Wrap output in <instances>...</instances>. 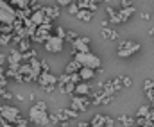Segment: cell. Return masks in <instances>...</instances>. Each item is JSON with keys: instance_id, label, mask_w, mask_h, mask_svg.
<instances>
[{"instance_id": "cell-1", "label": "cell", "mask_w": 154, "mask_h": 127, "mask_svg": "<svg viewBox=\"0 0 154 127\" xmlns=\"http://www.w3.org/2000/svg\"><path fill=\"white\" fill-rule=\"evenodd\" d=\"M82 66H86V68H93V70H99V68H102V61H100V57H97L95 54H91V52H77L75 57Z\"/></svg>"}, {"instance_id": "cell-2", "label": "cell", "mask_w": 154, "mask_h": 127, "mask_svg": "<svg viewBox=\"0 0 154 127\" xmlns=\"http://www.w3.org/2000/svg\"><path fill=\"white\" fill-rule=\"evenodd\" d=\"M140 48H142V45H140V43L129 41V40H122V41L118 43L116 54H118V57L125 59V57H131L133 54H136V52H138Z\"/></svg>"}, {"instance_id": "cell-3", "label": "cell", "mask_w": 154, "mask_h": 127, "mask_svg": "<svg viewBox=\"0 0 154 127\" xmlns=\"http://www.w3.org/2000/svg\"><path fill=\"white\" fill-rule=\"evenodd\" d=\"M14 18H16V11H14L5 0H0V23H9V25H13V23H14Z\"/></svg>"}, {"instance_id": "cell-4", "label": "cell", "mask_w": 154, "mask_h": 127, "mask_svg": "<svg viewBox=\"0 0 154 127\" xmlns=\"http://www.w3.org/2000/svg\"><path fill=\"white\" fill-rule=\"evenodd\" d=\"M0 113H2V116H4V120L9 122V124H18L20 118H22L20 109L14 107V106H0Z\"/></svg>"}, {"instance_id": "cell-5", "label": "cell", "mask_w": 154, "mask_h": 127, "mask_svg": "<svg viewBox=\"0 0 154 127\" xmlns=\"http://www.w3.org/2000/svg\"><path fill=\"white\" fill-rule=\"evenodd\" d=\"M29 118H31V122H34V124L39 125V127H43V125L48 124V113H47L45 109H39L38 106H32V107H31Z\"/></svg>"}, {"instance_id": "cell-6", "label": "cell", "mask_w": 154, "mask_h": 127, "mask_svg": "<svg viewBox=\"0 0 154 127\" xmlns=\"http://www.w3.org/2000/svg\"><path fill=\"white\" fill-rule=\"evenodd\" d=\"M134 11H136L134 5H131V7H120V11H116V14L113 18H109V22L111 23H124V22L129 20V16L134 14Z\"/></svg>"}, {"instance_id": "cell-7", "label": "cell", "mask_w": 154, "mask_h": 127, "mask_svg": "<svg viewBox=\"0 0 154 127\" xmlns=\"http://www.w3.org/2000/svg\"><path fill=\"white\" fill-rule=\"evenodd\" d=\"M90 104H91V100H90V97L88 95H74V98H72V109H75L77 113L79 111H86L88 107H90Z\"/></svg>"}, {"instance_id": "cell-8", "label": "cell", "mask_w": 154, "mask_h": 127, "mask_svg": "<svg viewBox=\"0 0 154 127\" xmlns=\"http://www.w3.org/2000/svg\"><path fill=\"white\" fill-rule=\"evenodd\" d=\"M63 43L65 40L63 38H57V36H48V40L45 41V48L52 54H59L63 50Z\"/></svg>"}, {"instance_id": "cell-9", "label": "cell", "mask_w": 154, "mask_h": 127, "mask_svg": "<svg viewBox=\"0 0 154 127\" xmlns=\"http://www.w3.org/2000/svg\"><path fill=\"white\" fill-rule=\"evenodd\" d=\"M90 43H91V40H90L88 36H79L75 41L72 43V47H74V50H72L74 56H75L77 52H82V54H84V52H90Z\"/></svg>"}, {"instance_id": "cell-10", "label": "cell", "mask_w": 154, "mask_h": 127, "mask_svg": "<svg viewBox=\"0 0 154 127\" xmlns=\"http://www.w3.org/2000/svg\"><path fill=\"white\" fill-rule=\"evenodd\" d=\"M38 84L43 86H50V84H57V77H54L50 72H41L38 77Z\"/></svg>"}, {"instance_id": "cell-11", "label": "cell", "mask_w": 154, "mask_h": 127, "mask_svg": "<svg viewBox=\"0 0 154 127\" xmlns=\"http://www.w3.org/2000/svg\"><path fill=\"white\" fill-rule=\"evenodd\" d=\"M22 61H23V57H22V50H20V48H13L11 54H9V57H7L9 66H20Z\"/></svg>"}, {"instance_id": "cell-12", "label": "cell", "mask_w": 154, "mask_h": 127, "mask_svg": "<svg viewBox=\"0 0 154 127\" xmlns=\"http://www.w3.org/2000/svg\"><path fill=\"white\" fill-rule=\"evenodd\" d=\"M74 95H91V83H86V81H81L79 84H75V93Z\"/></svg>"}, {"instance_id": "cell-13", "label": "cell", "mask_w": 154, "mask_h": 127, "mask_svg": "<svg viewBox=\"0 0 154 127\" xmlns=\"http://www.w3.org/2000/svg\"><path fill=\"white\" fill-rule=\"evenodd\" d=\"M95 70L93 68H86V66H82L81 70H79V75H81V81H86V83H90V81H93L95 79Z\"/></svg>"}, {"instance_id": "cell-14", "label": "cell", "mask_w": 154, "mask_h": 127, "mask_svg": "<svg viewBox=\"0 0 154 127\" xmlns=\"http://www.w3.org/2000/svg\"><path fill=\"white\" fill-rule=\"evenodd\" d=\"M41 9H43L45 16H48L50 20L59 18V7H57V5H45V7H41Z\"/></svg>"}, {"instance_id": "cell-15", "label": "cell", "mask_w": 154, "mask_h": 127, "mask_svg": "<svg viewBox=\"0 0 154 127\" xmlns=\"http://www.w3.org/2000/svg\"><path fill=\"white\" fill-rule=\"evenodd\" d=\"M77 16V20H81V22H91L93 20V13L90 11V9H79V13L75 14Z\"/></svg>"}, {"instance_id": "cell-16", "label": "cell", "mask_w": 154, "mask_h": 127, "mask_svg": "<svg viewBox=\"0 0 154 127\" xmlns=\"http://www.w3.org/2000/svg\"><path fill=\"white\" fill-rule=\"evenodd\" d=\"M47 18H48V16H45L43 9H39V11H34V14L31 16V22H32L34 25H41V23H45Z\"/></svg>"}, {"instance_id": "cell-17", "label": "cell", "mask_w": 154, "mask_h": 127, "mask_svg": "<svg viewBox=\"0 0 154 127\" xmlns=\"http://www.w3.org/2000/svg\"><path fill=\"white\" fill-rule=\"evenodd\" d=\"M81 68H82V65H81L77 59H72V61L66 65V70H65V72H66V74H77Z\"/></svg>"}, {"instance_id": "cell-18", "label": "cell", "mask_w": 154, "mask_h": 127, "mask_svg": "<svg viewBox=\"0 0 154 127\" xmlns=\"http://www.w3.org/2000/svg\"><path fill=\"white\" fill-rule=\"evenodd\" d=\"M116 120H118V122H122L125 127H131V125H134V124H136V118H134V116H129V115H120Z\"/></svg>"}, {"instance_id": "cell-19", "label": "cell", "mask_w": 154, "mask_h": 127, "mask_svg": "<svg viewBox=\"0 0 154 127\" xmlns=\"http://www.w3.org/2000/svg\"><path fill=\"white\" fill-rule=\"evenodd\" d=\"M149 113H151V104H143V106H140V109L136 111V116H134V118H140V116H149Z\"/></svg>"}, {"instance_id": "cell-20", "label": "cell", "mask_w": 154, "mask_h": 127, "mask_svg": "<svg viewBox=\"0 0 154 127\" xmlns=\"http://www.w3.org/2000/svg\"><path fill=\"white\" fill-rule=\"evenodd\" d=\"M90 127H104V115H95V116L91 118Z\"/></svg>"}, {"instance_id": "cell-21", "label": "cell", "mask_w": 154, "mask_h": 127, "mask_svg": "<svg viewBox=\"0 0 154 127\" xmlns=\"http://www.w3.org/2000/svg\"><path fill=\"white\" fill-rule=\"evenodd\" d=\"M102 38H104V40H116L118 34H116L115 31H111V29L106 27V29H102Z\"/></svg>"}, {"instance_id": "cell-22", "label": "cell", "mask_w": 154, "mask_h": 127, "mask_svg": "<svg viewBox=\"0 0 154 127\" xmlns=\"http://www.w3.org/2000/svg\"><path fill=\"white\" fill-rule=\"evenodd\" d=\"M68 83H70V75H68L66 72H65V74H61V75L57 77V86H59V88H63V86L68 84Z\"/></svg>"}, {"instance_id": "cell-23", "label": "cell", "mask_w": 154, "mask_h": 127, "mask_svg": "<svg viewBox=\"0 0 154 127\" xmlns=\"http://www.w3.org/2000/svg\"><path fill=\"white\" fill-rule=\"evenodd\" d=\"M63 93H68V95H74L75 93V84L74 83H68V84H65L63 88H59Z\"/></svg>"}, {"instance_id": "cell-24", "label": "cell", "mask_w": 154, "mask_h": 127, "mask_svg": "<svg viewBox=\"0 0 154 127\" xmlns=\"http://www.w3.org/2000/svg\"><path fill=\"white\" fill-rule=\"evenodd\" d=\"M63 113L66 115V118H68V120L77 116V111H75V109H72V107H65V109H63Z\"/></svg>"}, {"instance_id": "cell-25", "label": "cell", "mask_w": 154, "mask_h": 127, "mask_svg": "<svg viewBox=\"0 0 154 127\" xmlns=\"http://www.w3.org/2000/svg\"><path fill=\"white\" fill-rule=\"evenodd\" d=\"M20 50H22V52H25V50H29V47H31V41H29V40H20Z\"/></svg>"}, {"instance_id": "cell-26", "label": "cell", "mask_w": 154, "mask_h": 127, "mask_svg": "<svg viewBox=\"0 0 154 127\" xmlns=\"http://www.w3.org/2000/svg\"><path fill=\"white\" fill-rule=\"evenodd\" d=\"M145 97H147L149 104H151V102H154V86H152V88H149V89H145Z\"/></svg>"}, {"instance_id": "cell-27", "label": "cell", "mask_w": 154, "mask_h": 127, "mask_svg": "<svg viewBox=\"0 0 154 127\" xmlns=\"http://www.w3.org/2000/svg\"><path fill=\"white\" fill-rule=\"evenodd\" d=\"M77 38H79V36H77L75 32H74V31H66V36H65V40H68V41H75Z\"/></svg>"}, {"instance_id": "cell-28", "label": "cell", "mask_w": 154, "mask_h": 127, "mask_svg": "<svg viewBox=\"0 0 154 127\" xmlns=\"http://www.w3.org/2000/svg\"><path fill=\"white\" fill-rule=\"evenodd\" d=\"M54 31H56V36H57V38H63V40H65V36H66V31H65L63 27H59V25H57Z\"/></svg>"}, {"instance_id": "cell-29", "label": "cell", "mask_w": 154, "mask_h": 127, "mask_svg": "<svg viewBox=\"0 0 154 127\" xmlns=\"http://www.w3.org/2000/svg\"><path fill=\"white\" fill-rule=\"evenodd\" d=\"M68 75H70V83H74V84H79V83H81L79 72H77V74H68Z\"/></svg>"}, {"instance_id": "cell-30", "label": "cell", "mask_w": 154, "mask_h": 127, "mask_svg": "<svg viewBox=\"0 0 154 127\" xmlns=\"http://www.w3.org/2000/svg\"><path fill=\"white\" fill-rule=\"evenodd\" d=\"M68 13L75 16L77 13H79V5H77V4H70V5H68Z\"/></svg>"}, {"instance_id": "cell-31", "label": "cell", "mask_w": 154, "mask_h": 127, "mask_svg": "<svg viewBox=\"0 0 154 127\" xmlns=\"http://www.w3.org/2000/svg\"><path fill=\"white\" fill-rule=\"evenodd\" d=\"M104 127H115V120L111 116H104Z\"/></svg>"}, {"instance_id": "cell-32", "label": "cell", "mask_w": 154, "mask_h": 127, "mask_svg": "<svg viewBox=\"0 0 154 127\" xmlns=\"http://www.w3.org/2000/svg\"><path fill=\"white\" fill-rule=\"evenodd\" d=\"M0 97H2V98H4V100H9V98H13V95H11V93H9V91H5V89H4V88H2V89H0Z\"/></svg>"}, {"instance_id": "cell-33", "label": "cell", "mask_w": 154, "mask_h": 127, "mask_svg": "<svg viewBox=\"0 0 154 127\" xmlns=\"http://www.w3.org/2000/svg\"><path fill=\"white\" fill-rule=\"evenodd\" d=\"M131 84H133V81H131V77H127V75H124V77H122V86H125V88H129Z\"/></svg>"}, {"instance_id": "cell-34", "label": "cell", "mask_w": 154, "mask_h": 127, "mask_svg": "<svg viewBox=\"0 0 154 127\" xmlns=\"http://www.w3.org/2000/svg\"><path fill=\"white\" fill-rule=\"evenodd\" d=\"M152 86H154V81L145 79V81H143V91H145V89H149V88H152Z\"/></svg>"}, {"instance_id": "cell-35", "label": "cell", "mask_w": 154, "mask_h": 127, "mask_svg": "<svg viewBox=\"0 0 154 127\" xmlns=\"http://www.w3.org/2000/svg\"><path fill=\"white\" fill-rule=\"evenodd\" d=\"M120 5L122 7H131V5H134V2L133 0H120Z\"/></svg>"}, {"instance_id": "cell-36", "label": "cell", "mask_w": 154, "mask_h": 127, "mask_svg": "<svg viewBox=\"0 0 154 127\" xmlns=\"http://www.w3.org/2000/svg\"><path fill=\"white\" fill-rule=\"evenodd\" d=\"M106 11H108V14H109V18H113V16L116 14V9H115V7H111V5H109V7H106Z\"/></svg>"}, {"instance_id": "cell-37", "label": "cell", "mask_w": 154, "mask_h": 127, "mask_svg": "<svg viewBox=\"0 0 154 127\" xmlns=\"http://www.w3.org/2000/svg\"><path fill=\"white\" fill-rule=\"evenodd\" d=\"M56 86H57V84H50V86H43V88H41V89H43V91H47V93H50V91H54V89H56Z\"/></svg>"}, {"instance_id": "cell-38", "label": "cell", "mask_w": 154, "mask_h": 127, "mask_svg": "<svg viewBox=\"0 0 154 127\" xmlns=\"http://www.w3.org/2000/svg\"><path fill=\"white\" fill-rule=\"evenodd\" d=\"M39 63H41V72H48V65H47V61H45V59H41Z\"/></svg>"}, {"instance_id": "cell-39", "label": "cell", "mask_w": 154, "mask_h": 127, "mask_svg": "<svg viewBox=\"0 0 154 127\" xmlns=\"http://www.w3.org/2000/svg\"><path fill=\"white\" fill-rule=\"evenodd\" d=\"M57 4H59V5H66V7H68L70 4H74V0H57Z\"/></svg>"}, {"instance_id": "cell-40", "label": "cell", "mask_w": 154, "mask_h": 127, "mask_svg": "<svg viewBox=\"0 0 154 127\" xmlns=\"http://www.w3.org/2000/svg\"><path fill=\"white\" fill-rule=\"evenodd\" d=\"M5 84H7V79H5L4 75H0V89H2V88H4Z\"/></svg>"}, {"instance_id": "cell-41", "label": "cell", "mask_w": 154, "mask_h": 127, "mask_svg": "<svg viewBox=\"0 0 154 127\" xmlns=\"http://www.w3.org/2000/svg\"><path fill=\"white\" fill-rule=\"evenodd\" d=\"M4 65H5V56L0 52V66H4Z\"/></svg>"}, {"instance_id": "cell-42", "label": "cell", "mask_w": 154, "mask_h": 127, "mask_svg": "<svg viewBox=\"0 0 154 127\" xmlns=\"http://www.w3.org/2000/svg\"><path fill=\"white\" fill-rule=\"evenodd\" d=\"M36 106H38L39 109H45V111H47V104H45V102H38Z\"/></svg>"}, {"instance_id": "cell-43", "label": "cell", "mask_w": 154, "mask_h": 127, "mask_svg": "<svg viewBox=\"0 0 154 127\" xmlns=\"http://www.w3.org/2000/svg\"><path fill=\"white\" fill-rule=\"evenodd\" d=\"M77 127H90V122H79Z\"/></svg>"}, {"instance_id": "cell-44", "label": "cell", "mask_w": 154, "mask_h": 127, "mask_svg": "<svg viewBox=\"0 0 154 127\" xmlns=\"http://www.w3.org/2000/svg\"><path fill=\"white\" fill-rule=\"evenodd\" d=\"M142 18H143V20H149V18H151V14H149V13H142Z\"/></svg>"}, {"instance_id": "cell-45", "label": "cell", "mask_w": 154, "mask_h": 127, "mask_svg": "<svg viewBox=\"0 0 154 127\" xmlns=\"http://www.w3.org/2000/svg\"><path fill=\"white\" fill-rule=\"evenodd\" d=\"M59 127H70V124H68V120H65V122H61V124H59Z\"/></svg>"}, {"instance_id": "cell-46", "label": "cell", "mask_w": 154, "mask_h": 127, "mask_svg": "<svg viewBox=\"0 0 154 127\" xmlns=\"http://www.w3.org/2000/svg\"><path fill=\"white\" fill-rule=\"evenodd\" d=\"M0 124H2V127H13V125H11V124H5V120H2Z\"/></svg>"}, {"instance_id": "cell-47", "label": "cell", "mask_w": 154, "mask_h": 127, "mask_svg": "<svg viewBox=\"0 0 154 127\" xmlns=\"http://www.w3.org/2000/svg\"><path fill=\"white\" fill-rule=\"evenodd\" d=\"M0 75H4V66H0Z\"/></svg>"}, {"instance_id": "cell-48", "label": "cell", "mask_w": 154, "mask_h": 127, "mask_svg": "<svg viewBox=\"0 0 154 127\" xmlns=\"http://www.w3.org/2000/svg\"><path fill=\"white\" fill-rule=\"evenodd\" d=\"M95 2H97V4H99V2H100V0H95Z\"/></svg>"}]
</instances>
